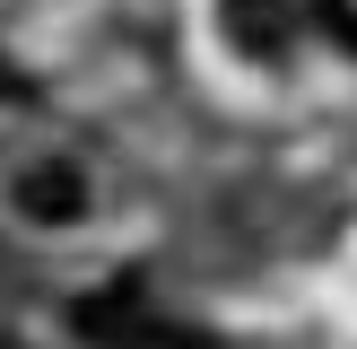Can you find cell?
<instances>
[{
  "mask_svg": "<svg viewBox=\"0 0 357 349\" xmlns=\"http://www.w3.org/2000/svg\"><path fill=\"white\" fill-rule=\"evenodd\" d=\"M218 17L244 52H288L296 35V0H218Z\"/></svg>",
  "mask_w": 357,
  "mask_h": 349,
  "instance_id": "obj_2",
  "label": "cell"
},
{
  "mask_svg": "<svg viewBox=\"0 0 357 349\" xmlns=\"http://www.w3.org/2000/svg\"><path fill=\"white\" fill-rule=\"evenodd\" d=\"M9 201H17L26 227H87L105 209V184L79 166V157H26L17 184H9Z\"/></svg>",
  "mask_w": 357,
  "mask_h": 349,
  "instance_id": "obj_1",
  "label": "cell"
},
{
  "mask_svg": "<svg viewBox=\"0 0 357 349\" xmlns=\"http://www.w3.org/2000/svg\"><path fill=\"white\" fill-rule=\"evenodd\" d=\"M0 349H9V341H0Z\"/></svg>",
  "mask_w": 357,
  "mask_h": 349,
  "instance_id": "obj_3",
  "label": "cell"
}]
</instances>
